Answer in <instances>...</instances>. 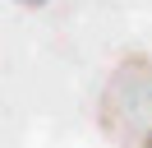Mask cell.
Returning a JSON list of instances; mask_svg holds the SVG:
<instances>
[{
	"mask_svg": "<svg viewBox=\"0 0 152 148\" xmlns=\"http://www.w3.org/2000/svg\"><path fill=\"white\" fill-rule=\"evenodd\" d=\"M106 139L120 148H152V56H124L97 102Z\"/></svg>",
	"mask_w": 152,
	"mask_h": 148,
	"instance_id": "cell-1",
	"label": "cell"
},
{
	"mask_svg": "<svg viewBox=\"0 0 152 148\" xmlns=\"http://www.w3.org/2000/svg\"><path fill=\"white\" fill-rule=\"evenodd\" d=\"M19 5H28V9H37V5H46V0H19Z\"/></svg>",
	"mask_w": 152,
	"mask_h": 148,
	"instance_id": "cell-2",
	"label": "cell"
}]
</instances>
